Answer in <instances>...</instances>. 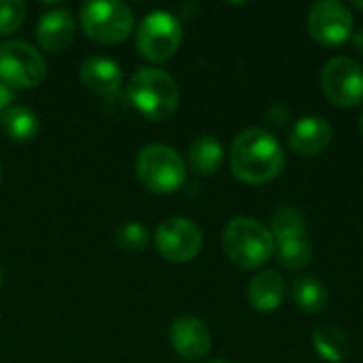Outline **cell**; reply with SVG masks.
Instances as JSON below:
<instances>
[{
  "label": "cell",
  "mask_w": 363,
  "mask_h": 363,
  "mask_svg": "<svg viewBox=\"0 0 363 363\" xmlns=\"http://www.w3.org/2000/svg\"><path fill=\"white\" fill-rule=\"evenodd\" d=\"M155 247L160 255L174 264H187L202 251L200 228L185 217H170L155 230Z\"/></svg>",
  "instance_id": "9"
},
{
  "label": "cell",
  "mask_w": 363,
  "mask_h": 363,
  "mask_svg": "<svg viewBox=\"0 0 363 363\" xmlns=\"http://www.w3.org/2000/svg\"><path fill=\"white\" fill-rule=\"evenodd\" d=\"M77 23L68 9H51L36 23V40L45 51L57 53L74 40Z\"/></svg>",
  "instance_id": "13"
},
{
  "label": "cell",
  "mask_w": 363,
  "mask_h": 363,
  "mask_svg": "<svg viewBox=\"0 0 363 363\" xmlns=\"http://www.w3.org/2000/svg\"><path fill=\"white\" fill-rule=\"evenodd\" d=\"M325 98L340 108H357L363 104V68L351 57L338 55L325 62L321 72Z\"/></svg>",
  "instance_id": "8"
},
{
  "label": "cell",
  "mask_w": 363,
  "mask_h": 363,
  "mask_svg": "<svg viewBox=\"0 0 363 363\" xmlns=\"http://www.w3.org/2000/svg\"><path fill=\"white\" fill-rule=\"evenodd\" d=\"M81 83L96 96H102V98H111L115 96L119 89H121V81H123V74H121V68L115 60L111 57H102V55H96V57H89L81 64Z\"/></svg>",
  "instance_id": "14"
},
{
  "label": "cell",
  "mask_w": 363,
  "mask_h": 363,
  "mask_svg": "<svg viewBox=\"0 0 363 363\" xmlns=\"http://www.w3.org/2000/svg\"><path fill=\"white\" fill-rule=\"evenodd\" d=\"M355 6H357V9H363V2H355Z\"/></svg>",
  "instance_id": "28"
},
{
  "label": "cell",
  "mask_w": 363,
  "mask_h": 363,
  "mask_svg": "<svg viewBox=\"0 0 363 363\" xmlns=\"http://www.w3.org/2000/svg\"><path fill=\"white\" fill-rule=\"evenodd\" d=\"M128 102L149 121L170 119L181 100L177 81L162 68H140L125 85Z\"/></svg>",
  "instance_id": "2"
},
{
  "label": "cell",
  "mask_w": 363,
  "mask_h": 363,
  "mask_svg": "<svg viewBox=\"0 0 363 363\" xmlns=\"http://www.w3.org/2000/svg\"><path fill=\"white\" fill-rule=\"evenodd\" d=\"M308 228H306V217L294 208V206H283L274 213L272 217V238L274 242L291 240V238H306Z\"/></svg>",
  "instance_id": "19"
},
{
  "label": "cell",
  "mask_w": 363,
  "mask_h": 363,
  "mask_svg": "<svg viewBox=\"0 0 363 363\" xmlns=\"http://www.w3.org/2000/svg\"><path fill=\"white\" fill-rule=\"evenodd\" d=\"M353 43H355V47H357V51L363 55V30L362 32H357L355 36H353Z\"/></svg>",
  "instance_id": "25"
},
{
  "label": "cell",
  "mask_w": 363,
  "mask_h": 363,
  "mask_svg": "<svg viewBox=\"0 0 363 363\" xmlns=\"http://www.w3.org/2000/svg\"><path fill=\"white\" fill-rule=\"evenodd\" d=\"M230 164L238 181L247 185H264L281 174L285 153L274 134L262 128H249L236 136Z\"/></svg>",
  "instance_id": "1"
},
{
  "label": "cell",
  "mask_w": 363,
  "mask_h": 363,
  "mask_svg": "<svg viewBox=\"0 0 363 363\" xmlns=\"http://www.w3.org/2000/svg\"><path fill=\"white\" fill-rule=\"evenodd\" d=\"M47 77V62L38 49L26 40L0 45V81L11 89H34Z\"/></svg>",
  "instance_id": "7"
},
{
  "label": "cell",
  "mask_w": 363,
  "mask_h": 363,
  "mask_svg": "<svg viewBox=\"0 0 363 363\" xmlns=\"http://www.w3.org/2000/svg\"><path fill=\"white\" fill-rule=\"evenodd\" d=\"M28 6L21 0H0V34H13L21 28Z\"/></svg>",
  "instance_id": "23"
},
{
  "label": "cell",
  "mask_w": 363,
  "mask_h": 363,
  "mask_svg": "<svg viewBox=\"0 0 363 363\" xmlns=\"http://www.w3.org/2000/svg\"><path fill=\"white\" fill-rule=\"evenodd\" d=\"M294 302L300 311L304 313H321L325 306H328V289L317 281V279H311V277H302L294 283Z\"/></svg>",
  "instance_id": "18"
},
{
  "label": "cell",
  "mask_w": 363,
  "mask_h": 363,
  "mask_svg": "<svg viewBox=\"0 0 363 363\" xmlns=\"http://www.w3.org/2000/svg\"><path fill=\"white\" fill-rule=\"evenodd\" d=\"M4 134L15 143H28L38 134V117L26 106H11L0 117Z\"/></svg>",
  "instance_id": "17"
},
{
  "label": "cell",
  "mask_w": 363,
  "mask_h": 363,
  "mask_svg": "<svg viewBox=\"0 0 363 363\" xmlns=\"http://www.w3.org/2000/svg\"><path fill=\"white\" fill-rule=\"evenodd\" d=\"M359 128H362V134H363V115H362V121H359Z\"/></svg>",
  "instance_id": "29"
},
{
  "label": "cell",
  "mask_w": 363,
  "mask_h": 363,
  "mask_svg": "<svg viewBox=\"0 0 363 363\" xmlns=\"http://www.w3.org/2000/svg\"><path fill=\"white\" fill-rule=\"evenodd\" d=\"M136 177L153 194H172L185 185L183 157L168 145H147L136 157Z\"/></svg>",
  "instance_id": "4"
},
{
  "label": "cell",
  "mask_w": 363,
  "mask_h": 363,
  "mask_svg": "<svg viewBox=\"0 0 363 363\" xmlns=\"http://www.w3.org/2000/svg\"><path fill=\"white\" fill-rule=\"evenodd\" d=\"M279 262L287 270H304L313 262V249L308 238H291L283 242H274Z\"/></svg>",
  "instance_id": "21"
},
{
  "label": "cell",
  "mask_w": 363,
  "mask_h": 363,
  "mask_svg": "<svg viewBox=\"0 0 363 363\" xmlns=\"http://www.w3.org/2000/svg\"><path fill=\"white\" fill-rule=\"evenodd\" d=\"M83 32L102 45H117L134 30V13L125 2L91 0L79 11Z\"/></svg>",
  "instance_id": "5"
},
{
  "label": "cell",
  "mask_w": 363,
  "mask_h": 363,
  "mask_svg": "<svg viewBox=\"0 0 363 363\" xmlns=\"http://www.w3.org/2000/svg\"><path fill=\"white\" fill-rule=\"evenodd\" d=\"M11 102H13V89L0 81V117L4 115L6 108H11Z\"/></svg>",
  "instance_id": "24"
},
{
  "label": "cell",
  "mask_w": 363,
  "mask_h": 363,
  "mask_svg": "<svg viewBox=\"0 0 363 363\" xmlns=\"http://www.w3.org/2000/svg\"><path fill=\"white\" fill-rule=\"evenodd\" d=\"M2 277H4V274H2V264H0V287H2Z\"/></svg>",
  "instance_id": "27"
},
{
  "label": "cell",
  "mask_w": 363,
  "mask_h": 363,
  "mask_svg": "<svg viewBox=\"0 0 363 363\" xmlns=\"http://www.w3.org/2000/svg\"><path fill=\"white\" fill-rule=\"evenodd\" d=\"M308 32L319 45H342L353 34V15L338 0H321L308 11Z\"/></svg>",
  "instance_id": "10"
},
{
  "label": "cell",
  "mask_w": 363,
  "mask_h": 363,
  "mask_svg": "<svg viewBox=\"0 0 363 363\" xmlns=\"http://www.w3.org/2000/svg\"><path fill=\"white\" fill-rule=\"evenodd\" d=\"M174 353L187 362H198L211 353V330L194 315H181L172 321L168 332Z\"/></svg>",
  "instance_id": "11"
},
{
  "label": "cell",
  "mask_w": 363,
  "mask_h": 363,
  "mask_svg": "<svg viewBox=\"0 0 363 363\" xmlns=\"http://www.w3.org/2000/svg\"><path fill=\"white\" fill-rule=\"evenodd\" d=\"M187 162H189V168H191L196 174L211 177V174H215V172L221 168V162H223V147H221V143H219L215 136H211V134L198 136V138L191 143V147H189Z\"/></svg>",
  "instance_id": "16"
},
{
  "label": "cell",
  "mask_w": 363,
  "mask_h": 363,
  "mask_svg": "<svg viewBox=\"0 0 363 363\" xmlns=\"http://www.w3.org/2000/svg\"><path fill=\"white\" fill-rule=\"evenodd\" d=\"M0 174H2V172H0Z\"/></svg>",
  "instance_id": "30"
},
{
  "label": "cell",
  "mask_w": 363,
  "mask_h": 363,
  "mask_svg": "<svg viewBox=\"0 0 363 363\" xmlns=\"http://www.w3.org/2000/svg\"><path fill=\"white\" fill-rule=\"evenodd\" d=\"M223 249L242 270H255L274 255L272 232L253 217H236L223 230Z\"/></svg>",
  "instance_id": "3"
},
{
  "label": "cell",
  "mask_w": 363,
  "mask_h": 363,
  "mask_svg": "<svg viewBox=\"0 0 363 363\" xmlns=\"http://www.w3.org/2000/svg\"><path fill=\"white\" fill-rule=\"evenodd\" d=\"M183 43V26L168 11H151L136 28V49L149 62L170 60Z\"/></svg>",
  "instance_id": "6"
},
{
  "label": "cell",
  "mask_w": 363,
  "mask_h": 363,
  "mask_svg": "<svg viewBox=\"0 0 363 363\" xmlns=\"http://www.w3.org/2000/svg\"><path fill=\"white\" fill-rule=\"evenodd\" d=\"M149 232L143 223L130 221L117 230V247L125 253H143L149 245Z\"/></svg>",
  "instance_id": "22"
},
{
  "label": "cell",
  "mask_w": 363,
  "mask_h": 363,
  "mask_svg": "<svg viewBox=\"0 0 363 363\" xmlns=\"http://www.w3.org/2000/svg\"><path fill=\"white\" fill-rule=\"evenodd\" d=\"M313 347L315 351L330 363L342 362L349 353V340L347 336L334 328V325H323L315 332L313 336Z\"/></svg>",
  "instance_id": "20"
},
{
  "label": "cell",
  "mask_w": 363,
  "mask_h": 363,
  "mask_svg": "<svg viewBox=\"0 0 363 363\" xmlns=\"http://www.w3.org/2000/svg\"><path fill=\"white\" fill-rule=\"evenodd\" d=\"M208 363H232V362H228V359H213V362H208Z\"/></svg>",
  "instance_id": "26"
},
{
  "label": "cell",
  "mask_w": 363,
  "mask_h": 363,
  "mask_svg": "<svg viewBox=\"0 0 363 363\" xmlns=\"http://www.w3.org/2000/svg\"><path fill=\"white\" fill-rule=\"evenodd\" d=\"M332 138H334V130L323 117L306 115L294 125L289 134V145L298 155L315 157L332 145Z\"/></svg>",
  "instance_id": "12"
},
{
  "label": "cell",
  "mask_w": 363,
  "mask_h": 363,
  "mask_svg": "<svg viewBox=\"0 0 363 363\" xmlns=\"http://www.w3.org/2000/svg\"><path fill=\"white\" fill-rule=\"evenodd\" d=\"M285 296V281L277 270H264L255 274L249 283L247 298L251 306L259 313H272L281 306Z\"/></svg>",
  "instance_id": "15"
}]
</instances>
